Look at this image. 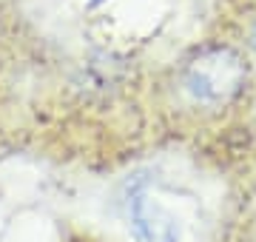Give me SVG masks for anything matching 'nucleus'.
Masks as SVG:
<instances>
[{
	"instance_id": "nucleus-1",
	"label": "nucleus",
	"mask_w": 256,
	"mask_h": 242,
	"mask_svg": "<svg viewBox=\"0 0 256 242\" xmlns=\"http://www.w3.org/2000/svg\"><path fill=\"white\" fill-rule=\"evenodd\" d=\"M245 86V63L230 48H205L185 66L182 88L194 102L225 106Z\"/></svg>"
},
{
	"instance_id": "nucleus-2",
	"label": "nucleus",
	"mask_w": 256,
	"mask_h": 242,
	"mask_svg": "<svg viewBox=\"0 0 256 242\" xmlns=\"http://www.w3.org/2000/svg\"><path fill=\"white\" fill-rule=\"evenodd\" d=\"M128 208H131V225H134L140 242H176L180 240V225H176L174 214L148 191H134Z\"/></svg>"
},
{
	"instance_id": "nucleus-3",
	"label": "nucleus",
	"mask_w": 256,
	"mask_h": 242,
	"mask_svg": "<svg viewBox=\"0 0 256 242\" xmlns=\"http://www.w3.org/2000/svg\"><path fill=\"white\" fill-rule=\"evenodd\" d=\"M250 46H254V52H256V26H254V32H250Z\"/></svg>"
}]
</instances>
